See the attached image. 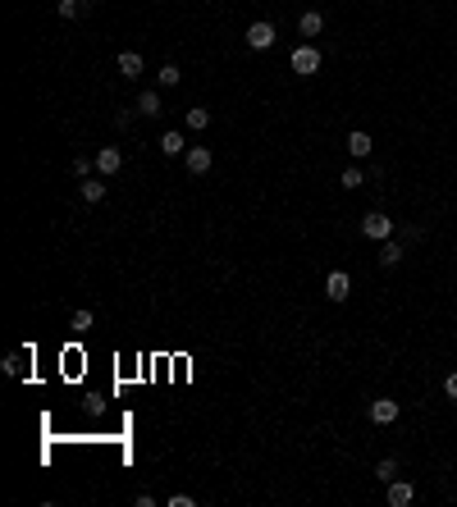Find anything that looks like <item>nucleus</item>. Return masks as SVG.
Segmentation results:
<instances>
[{"instance_id": "f257e3e1", "label": "nucleus", "mask_w": 457, "mask_h": 507, "mask_svg": "<svg viewBox=\"0 0 457 507\" xmlns=\"http://www.w3.org/2000/svg\"><path fill=\"white\" fill-rule=\"evenodd\" d=\"M362 233H366V238H375V242H388V238H393V220H388L384 210H371V215L362 220Z\"/></svg>"}, {"instance_id": "f03ea898", "label": "nucleus", "mask_w": 457, "mask_h": 507, "mask_svg": "<svg viewBox=\"0 0 457 507\" xmlns=\"http://www.w3.org/2000/svg\"><path fill=\"white\" fill-rule=\"evenodd\" d=\"M293 73H302V78H311V73H320V51H316V46H297V51H293Z\"/></svg>"}, {"instance_id": "7ed1b4c3", "label": "nucleus", "mask_w": 457, "mask_h": 507, "mask_svg": "<svg viewBox=\"0 0 457 507\" xmlns=\"http://www.w3.org/2000/svg\"><path fill=\"white\" fill-rule=\"evenodd\" d=\"M96 169H101V179L119 174V169H124V155H119V146H101V151H96Z\"/></svg>"}, {"instance_id": "20e7f679", "label": "nucleus", "mask_w": 457, "mask_h": 507, "mask_svg": "<svg viewBox=\"0 0 457 507\" xmlns=\"http://www.w3.org/2000/svg\"><path fill=\"white\" fill-rule=\"evenodd\" d=\"M398 412H403V407H398L393 398H375V402H371V421H375V425H393Z\"/></svg>"}, {"instance_id": "39448f33", "label": "nucleus", "mask_w": 457, "mask_h": 507, "mask_svg": "<svg viewBox=\"0 0 457 507\" xmlns=\"http://www.w3.org/2000/svg\"><path fill=\"white\" fill-rule=\"evenodd\" d=\"M348 292H352V279H348L343 270H334V275L325 279V297L329 302H348Z\"/></svg>"}, {"instance_id": "423d86ee", "label": "nucleus", "mask_w": 457, "mask_h": 507, "mask_svg": "<svg viewBox=\"0 0 457 507\" xmlns=\"http://www.w3.org/2000/svg\"><path fill=\"white\" fill-rule=\"evenodd\" d=\"M384 499H388V507H407V503L416 499V489H412L407 480H388V484H384Z\"/></svg>"}, {"instance_id": "0eeeda50", "label": "nucleus", "mask_w": 457, "mask_h": 507, "mask_svg": "<svg viewBox=\"0 0 457 507\" xmlns=\"http://www.w3.org/2000/svg\"><path fill=\"white\" fill-rule=\"evenodd\" d=\"M247 46L251 51H270V46H275V28L270 23H251L247 28Z\"/></svg>"}, {"instance_id": "6e6552de", "label": "nucleus", "mask_w": 457, "mask_h": 507, "mask_svg": "<svg viewBox=\"0 0 457 507\" xmlns=\"http://www.w3.org/2000/svg\"><path fill=\"white\" fill-rule=\"evenodd\" d=\"M183 165H188V174H206L210 169V146H188V151H183Z\"/></svg>"}, {"instance_id": "1a4fd4ad", "label": "nucleus", "mask_w": 457, "mask_h": 507, "mask_svg": "<svg viewBox=\"0 0 457 507\" xmlns=\"http://www.w3.org/2000/svg\"><path fill=\"white\" fill-rule=\"evenodd\" d=\"M348 151L357 155V160H366V155L375 151V142H371V133H362V129H352L348 133Z\"/></svg>"}, {"instance_id": "9d476101", "label": "nucleus", "mask_w": 457, "mask_h": 507, "mask_svg": "<svg viewBox=\"0 0 457 507\" xmlns=\"http://www.w3.org/2000/svg\"><path fill=\"white\" fill-rule=\"evenodd\" d=\"M297 32L302 37H320L325 32V14H320V9H307V14L297 18Z\"/></svg>"}, {"instance_id": "9b49d317", "label": "nucleus", "mask_w": 457, "mask_h": 507, "mask_svg": "<svg viewBox=\"0 0 457 507\" xmlns=\"http://www.w3.org/2000/svg\"><path fill=\"white\" fill-rule=\"evenodd\" d=\"M160 151L170 155V160H174V155H183V151H188V142H183V133H179V129L160 133Z\"/></svg>"}, {"instance_id": "f8f14e48", "label": "nucleus", "mask_w": 457, "mask_h": 507, "mask_svg": "<svg viewBox=\"0 0 457 507\" xmlns=\"http://www.w3.org/2000/svg\"><path fill=\"white\" fill-rule=\"evenodd\" d=\"M142 69H147V64H142L138 51H124V55H119V73H124V78H138Z\"/></svg>"}, {"instance_id": "ddd939ff", "label": "nucleus", "mask_w": 457, "mask_h": 507, "mask_svg": "<svg viewBox=\"0 0 457 507\" xmlns=\"http://www.w3.org/2000/svg\"><path fill=\"white\" fill-rule=\"evenodd\" d=\"M398 261H403V242H393V238H388L384 247H380V266H384V270H393Z\"/></svg>"}, {"instance_id": "4468645a", "label": "nucleus", "mask_w": 457, "mask_h": 507, "mask_svg": "<svg viewBox=\"0 0 457 507\" xmlns=\"http://www.w3.org/2000/svg\"><path fill=\"white\" fill-rule=\"evenodd\" d=\"M138 114L155 119V114H160V92H142V96H138Z\"/></svg>"}, {"instance_id": "2eb2a0df", "label": "nucleus", "mask_w": 457, "mask_h": 507, "mask_svg": "<svg viewBox=\"0 0 457 507\" xmlns=\"http://www.w3.org/2000/svg\"><path fill=\"white\" fill-rule=\"evenodd\" d=\"M55 14H60V18H78V14H87V0H60Z\"/></svg>"}, {"instance_id": "dca6fc26", "label": "nucleus", "mask_w": 457, "mask_h": 507, "mask_svg": "<svg viewBox=\"0 0 457 507\" xmlns=\"http://www.w3.org/2000/svg\"><path fill=\"white\" fill-rule=\"evenodd\" d=\"M179 78H183V73H179V64L170 60V64H160V73H155V83H160V87H179Z\"/></svg>"}, {"instance_id": "f3484780", "label": "nucleus", "mask_w": 457, "mask_h": 507, "mask_svg": "<svg viewBox=\"0 0 457 507\" xmlns=\"http://www.w3.org/2000/svg\"><path fill=\"white\" fill-rule=\"evenodd\" d=\"M188 129H192V133L210 129V110H201V105H197V110H188Z\"/></svg>"}, {"instance_id": "a211bd4d", "label": "nucleus", "mask_w": 457, "mask_h": 507, "mask_svg": "<svg viewBox=\"0 0 457 507\" xmlns=\"http://www.w3.org/2000/svg\"><path fill=\"white\" fill-rule=\"evenodd\" d=\"M83 201H92V206H96V201H105V183H101V179L83 183Z\"/></svg>"}, {"instance_id": "6ab92c4d", "label": "nucleus", "mask_w": 457, "mask_h": 507, "mask_svg": "<svg viewBox=\"0 0 457 507\" xmlns=\"http://www.w3.org/2000/svg\"><path fill=\"white\" fill-rule=\"evenodd\" d=\"M338 183H343L348 192H357V188H362V183H366V174H362V169H357V165H352V169H343V179H338Z\"/></svg>"}, {"instance_id": "aec40b11", "label": "nucleus", "mask_w": 457, "mask_h": 507, "mask_svg": "<svg viewBox=\"0 0 457 507\" xmlns=\"http://www.w3.org/2000/svg\"><path fill=\"white\" fill-rule=\"evenodd\" d=\"M375 475H380L384 484H388V480H398V462H393V457H384V462L375 466Z\"/></svg>"}, {"instance_id": "412c9836", "label": "nucleus", "mask_w": 457, "mask_h": 507, "mask_svg": "<svg viewBox=\"0 0 457 507\" xmlns=\"http://www.w3.org/2000/svg\"><path fill=\"white\" fill-rule=\"evenodd\" d=\"M92 165H96V160H87V155H78V160H73V174H78V179H87V169H92Z\"/></svg>"}, {"instance_id": "4be33fe9", "label": "nucleus", "mask_w": 457, "mask_h": 507, "mask_svg": "<svg viewBox=\"0 0 457 507\" xmlns=\"http://www.w3.org/2000/svg\"><path fill=\"white\" fill-rule=\"evenodd\" d=\"M421 238H425V233L416 229V224H403V242H421Z\"/></svg>"}, {"instance_id": "5701e85b", "label": "nucleus", "mask_w": 457, "mask_h": 507, "mask_svg": "<svg viewBox=\"0 0 457 507\" xmlns=\"http://www.w3.org/2000/svg\"><path fill=\"white\" fill-rule=\"evenodd\" d=\"M170 507H197V499H192V494H174Z\"/></svg>"}, {"instance_id": "b1692460", "label": "nucleus", "mask_w": 457, "mask_h": 507, "mask_svg": "<svg viewBox=\"0 0 457 507\" xmlns=\"http://www.w3.org/2000/svg\"><path fill=\"white\" fill-rule=\"evenodd\" d=\"M444 393H449L453 402H457V370H449V379H444Z\"/></svg>"}, {"instance_id": "393cba45", "label": "nucleus", "mask_w": 457, "mask_h": 507, "mask_svg": "<svg viewBox=\"0 0 457 507\" xmlns=\"http://www.w3.org/2000/svg\"><path fill=\"white\" fill-rule=\"evenodd\" d=\"M92 325V311H73V329H87Z\"/></svg>"}]
</instances>
